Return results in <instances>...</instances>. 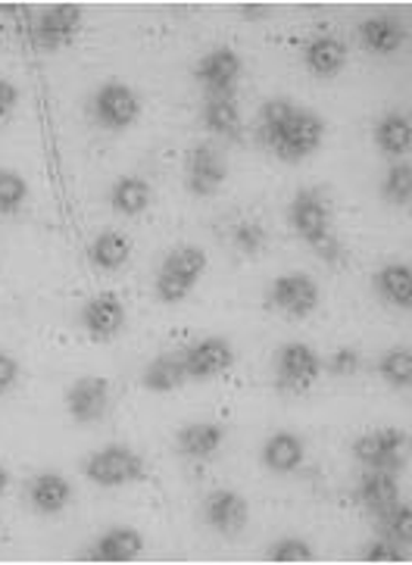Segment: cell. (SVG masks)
<instances>
[{
  "label": "cell",
  "instance_id": "1",
  "mask_svg": "<svg viewBox=\"0 0 412 565\" xmlns=\"http://www.w3.org/2000/svg\"><path fill=\"white\" fill-rule=\"evenodd\" d=\"M325 119L297 100L272 97L256 113V138L282 163H306L325 145Z\"/></svg>",
  "mask_w": 412,
  "mask_h": 565
},
{
  "label": "cell",
  "instance_id": "2",
  "mask_svg": "<svg viewBox=\"0 0 412 565\" xmlns=\"http://www.w3.org/2000/svg\"><path fill=\"white\" fill-rule=\"evenodd\" d=\"M287 222L290 232L304 241L309 250L328 259V263H341V241L335 235V216H331V203L319 188H297L294 198L287 203Z\"/></svg>",
  "mask_w": 412,
  "mask_h": 565
},
{
  "label": "cell",
  "instance_id": "3",
  "mask_svg": "<svg viewBox=\"0 0 412 565\" xmlns=\"http://www.w3.org/2000/svg\"><path fill=\"white\" fill-rule=\"evenodd\" d=\"M207 273V254L194 247V244H181L176 250L162 256L157 275H154V294L160 303L176 307L181 300H188L198 281Z\"/></svg>",
  "mask_w": 412,
  "mask_h": 565
},
{
  "label": "cell",
  "instance_id": "4",
  "mask_svg": "<svg viewBox=\"0 0 412 565\" xmlns=\"http://www.w3.org/2000/svg\"><path fill=\"white\" fill-rule=\"evenodd\" d=\"M141 113H144L141 94L135 92L128 82H119V78L101 82L88 100L91 122L101 128V131H109V135L128 131V128L141 119Z\"/></svg>",
  "mask_w": 412,
  "mask_h": 565
},
{
  "label": "cell",
  "instance_id": "5",
  "mask_svg": "<svg viewBox=\"0 0 412 565\" xmlns=\"http://www.w3.org/2000/svg\"><path fill=\"white\" fill-rule=\"evenodd\" d=\"M82 472L97 488H128L141 481L147 466H144V456L131 450L128 444H107L85 456Z\"/></svg>",
  "mask_w": 412,
  "mask_h": 565
},
{
  "label": "cell",
  "instance_id": "6",
  "mask_svg": "<svg viewBox=\"0 0 412 565\" xmlns=\"http://www.w3.org/2000/svg\"><path fill=\"white\" fill-rule=\"evenodd\" d=\"M272 369H275L278 391L306 394L323 375V356L316 353V347L304 344V341H287L275 350Z\"/></svg>",
  "mask_w": 412,
  "mask_h": 565
},
{
  "label": "cell",
  "instance_id": "7",
  "mask_svg": "<svg viewBox=\"0 0 412 565\" xmlns=\"http://www.w3.org/2000/svg\"><path fill=\"white\" fill-rule=\"evenodd\" d=\"M323 291L316 285V278L306 273H285L272 278L266 288V303L270 310L282 312L287 319H306L319 310Z\"/></svg>",
  "mask_w": 412,
  "mask_h": 565
},
{
  "label": "cell",
  "instance_id": "8",
  "mask_svg": "<svg viewBox=\"0 0 412 565\" xmlns=\"http://www.w3.org/2000/svg\"><path fill=\"white\" fill-rule=\"evenodd\" d=\"M406 431L403 428H372L353 440V456L362 469L376 472H403L406 466Z\"/></svg>",
  "mask_w": 412,
  "mask_h": 565
},
{
  "label": "cell",
  "instance_id": "9",
  "mask_svg": "<svg viewBox=\"0 0 412 565\" xmlns=\"http://www.w3.org/2000/svg\"><path fill=\"white\" fill-rule=\"evenodd\" d=\"M181 363L188 372V382H215L234 365V344L225 334H203L181 350Z\"/></svg>",
  "mask_w": 412,
  "mask_h": 565
},
{
  "label": "cell",
  "instance_id": "10",
  "mask_svg": "<svg viewBox=\"0 0 412 565\" xmlns=\"http://www.w3.org/2000/svg\"><path fill=\"white\" fill-rule=\"evenodd\" d=\"M229 179V160L225 153L210 141H200L188 150L184 160V184L194 198H213L222 191V184Z\"/></svg>",
  "mask_w": 412,
  "mask_h": 565
},
{
  "label": "cell",
  "instance_id": "11",
  "mask_svg": "<svg viewBox=\"0 0 412 565\" xmlns=\"http://www.w3.org/2000/svg\"><path fill=\"white\" fill-rule=\"evenodd\" d=\"M241 75H244V60L234 47H225V44L210 47L194 63V82L203 88V94H234Z\"/></svg>",
  "mask_w": 412,
  "mask_h": 565
},
{
  "label": "cell",
  "instance_id": "12",
  "mask_svg": "<svg viewBox=\"0 0 412 565\" xmlns=\"http://www.w3.org/2000/svg\"><path fill=\"white\" fill-rule=\"evenodd\" d=\"M200 515H203V525L213 529L222 537H237L241 531L247 529L251 522V507L247 500L232 488H215L203 497L200 503Z\"/></svg>",
  "mask_w": 412,
  "mask_h": 565
},
{
  "label": "cell",
  "instance_id": "13",
  "mask_svg": "<svg viewBox=\"0 0 412 565\" xmlns=\"http://www.w3.org/2000/svg\"><path fill=\"white\" fill-rule=\"evenodd\" d=\"M126 303L119 300V294L101 291L88 297L78 310V326L88 334L91 341H113L126 331Z\"/></svg>",
  "mask_w": 412,
  "mask_h": 565
},
{
  "label": "cell",
  "instance_id": "14",
  "mask_svg": "<svg viewBox=\"0 0 412 565\" xmlns=\"http://www.w3.org/2000/svg\"><path fill=\"white\" fill-rule=\"evenodd\" d=\"M35 44L41 51L54 54L70 47L72 41L82 32V7L75 3H54L47 10H41L35 19Z\"/></svg>",
  "mask_w": 412,
  "mask_h": 565
},
{
  "label": "cell",
  "instance_id": "15",
  "mask_svg": "<svg viewBox=\"0 0 412 565\" xmlns=\"http://www.w3.org/2000/svg\"><path fill=\"white\" fill-rule=\"evenodd\" d=\"M66 409L72 422L78 425H94L107 416L109 409V382L101 375H82L70 384L66 391Z\"/></svg>",
  "mask_w": 412,
  "mask_h": 565
},
{
  "label": "cell",
  "instance_id": "16",
  "mask_svg": "<svg viewBox=\"0 0 412 565\" xmlns=\"http://www.w3.org/2000/svg\"><path fill=\"white\" fill-rule=\"evenodd\" d=\"M144 553V534L131 525H109L85 550L88 563H135Z\"/></svg>",
  "mask_w": 412,
  "mask_h": 565
},
{
  "label": "cell",
  "instance_id": "17",
  "mask_svg": "<svg viewBox=\"0 0 412 565\" xmlns=\"http://www.w3.org/2000/svg\"><path fill=\"white\" fill-rule=\"evenodd\" d=\"M357 38L366 54L394 56L406 44V22L391 13H376V17H366L359 22Z\"/></svg>",
  "mask_w": 412,
  "mask_h": 565
},
{
  "label": "cell",
  "instance_id": "18",
  "mask_svg": "<svg viewBox=\"0 0 412 565\" xmlns=\"http://www.w3.org/2000/svg\"><path fill=\"white\" fill-rule=\"evenodd\" d=\"M225 438H229V431L219 422H188L176 431V454L191 462H203V459H213L225 447Z\"/></svg>",
  "mask_w": 412,
  "mask_h": 565
},
{
  "label": "cell",
  "instance_id": "19",
  "mask_svg": "<svg viewBox=\"0 0 412 565\" xmlns=\"http://www.w3.org/2000/svg\"><path fill=\"white\" fill-rule=\"evenodd\" d=\"M200 126L210 135L237 141L244 131V116H241V104L237 94H203L200 100Z\"/></svg>",
  "mask_w": 412,
  "mask_h": 565
},
{
  "label": "cell",
  "instance_id": "20",
  "mask_svg": "<svg viewBox=\"0 0 412 565\" xmlns=\"http://www.w3.org/2000/svg\"><path fill=\"white\" fill-rule=\"evenodd\" d=\"M304 70L313 78H338L347 66V44H344L338 35H328V32H319L313 35L304 44Z\"/></svg>",
  "mask_w": 412,
  "mask_h": 565
},
{
  "label": "cell",
  "instance_id": "21",
  "mask_svg": "<svg viewBox=\"0 0 412 565\" xmlns=\"http://www.w3.org/2000/svg\"><path fill=\"white\" fill-rule=\"evenodd\" d=\"M25 500L38 515H56L72 503V481L60 472H38L25 481Z\"/></svg>",
  "mask_w": 412,
  "mask_h": 565
},
{
  "label": "cell",
  "instance_id": "22",
  "mask_svg": "<svg viewBox=\"0 0 412 565\" xmlns=\"http://www.w3.org/2000/svg\"><path fill=\"white\" fill-rule=\"evenodd\" d=\"M372 291L378 294L381 303L394 307V310L406 312L412 307V269L410 263H384L381 269L372 275Z\"/></svg>",
  "mask_w": 412,
  "mask_h": 565
},
{
  "label": "cell",
  "instance_id": "23",
  "mask_svg": "<svg viewBox=\"0 0 412 565\" xmlns=\"http://www.w3.org/2000/svg\"><path fill=\"white\" fill-rule=\"evenodd\" d=\"M260 459H263V466H266L272 475L300 472V466H304L306 459L304 438L294 435V431H275V435H270L266 444H263Z\"/></svg>",
  "mask_w": 412,
  "mask_h": 565
},
{
  "label": "cell",
  "instance_id": "24",
  "mask_svg": "<svg viewBox=\"0 0 412 565\" xmlns=\"http://www.w3.org/2000/svg\"><path fill=\"white\" fill-rule=\"evenodd\" d=\"M376 147L388 157V160H403L412 147V122L403 110H388L378 116L376 128H372Z\"/></svg>",
  "mask_w": 412,
  "mask_h": 565
},
{
  "label": "cell",
  "instance_id": "25",
  "mask_svg": "<svg viewBox=\"0 0 412 565\" xmlns=\"http://www.w3.org/2000/svg\"><path fill=\"white\" fill-rule=\"evenodd\" d=\"M357 503L362 510H369L372 515H378L381 510L394 507L400 500V484H397L394 472H376V469H366L362 478L357 481Z\"/></svg>",
  "mask_w": 412,
  "mask_h": 565
},
{
  "label": "cell",
  "instance_id": "26",
  "mask_svg": "<svg viewBox=\"0 0 412 565\" xmlns=\"http://www.w3.org/2000/svg\"><path fill=\"white\" fill-rule=\"evenodd\" d=\"M150 203H154V188L141 175H123L109 188V206L119 216H128V220L144 216L150 210Z\"/></svg>",
  "mask_w": 412,
  "mask_h": 565
},
{
  "label": "cell",
  "instance_id": "27",
  "mask_svg": "<svg viewBox=\"0 0 412 565\" xmlns=\"http://www.w3.org/2000/svg\"><path fill=\"white\" fill-rule=\"evenodd\" d=\"M144 391L150 394H172L188 384V372L181 363V353H157L141 372Z\"/></svg>",
  "mask_w": 412,
  "mask_h": 565
},
{
  "label": "cell",
  "instance_id": "28",
  "mask_svg": "<svg viewBox=\"0 0 412 565\" xmlns=\"http://www.w3.org/2000/svg\"><path fill=\"white\" fill-rule=\"evenodd\" d=\"M88 259L94 269L101 273H119L131 259V241L116 228H104L101 235H94L88 247Z\"/></svg>",
  "mask_w": 412,
  "mask_h": 565
},
{
  "label": "cell",
  "instance_id": "29",
  "mask_svg": "<svg viewBox=\"0 0 412 565\" xmlns=\"http://www.w3.org/2000/svg\"><path fill=\"white\" fill-rule=\"evenodd\" d=\"M376 372L381 382L391 384L397 391H406L412 382V350L410 347H391L378 356Z\"/></svg>",
  "mask_w": 412,
  "mask_h": 565
},
{
  "label": "cell",
  "instance_id": "30",
  "mask_svg": "<svg viewBox=\"0 0 412 565\" xmlns=\"http://www.w3.org/2000/svg\"><path fill=\"white\" fill-rule=\"evenodd\" d=\"M376 525H378V537L394 541V544H400V547H410L412 510L406 507V503H400V500H397L394 507H388V510L378 512Z\"/></svg>",
  "mask_w": 412,
  "mask_h": 565
},
{
  "label": "cell",
  "instance_id": "31",
  "mask_svg": "<svg viewBox=\"0 0 412 565\" xmlns=\"http://www.w3.org/2000/svg\"><path fill=\"white\" fill-rule=\"evenodd\" d=\"M381 201L391 203L397 210H406L412 201V169L410 163H403V160H397L391 163V169L384 172V179H381Z\"/></svg>",
  "mask_w": 412,
  "mask_h": 565
},
{
  "label": "cell",
  "instance_id": "32",
  "mask_svg": "<svg viewBox=\"0 0 412 565\" xmlns=\"http://www.w3.org/2000/svg\"><path fill=\"white\" fill-rule=\"evenodd\" d=\"M29 201V182L25 175L17 172V169H7L0 166V213L10 216V213H19Z\"/></svg>",
  "mask_w": 412,
  "mask_h": 565
},
{
  "label": "cell",
  "instance_id": "33",
  "mask_svg": "<svg viewBox=\"0 0 412 565\" xmlns=\"http://www.w3.org/2000/svg\"><path fill=\"white\" fill-rule=\"evenodd\" d=\"M266 556L272 563H309L316 559V550L300 534H282L266 547Z\"/></svg>",
  "mask_w": 412,
  "mask_h": 565
},
{
  "label": "cell",
  "instance_id": "34",
  "mask_svg": "<svg viewBox=\"0 0 412 565\" xmlns=\"http://www.w3.org/2000/svg\"><path fill=\"white\" fill-rule=\"evenodd\" d=\"M232 241L237 250L256 256L263 250V244H266V232H263V225H256V222H237L232 228Z\"/></svg>",
  "mask_w": 412,
  "mask_h": 565
},
{
  "label": "cell",
  "instance_id": "35",
  "mask_svg": "<svg viewBox=\"0 0 412 565\" xmlns=\"http://www.w3.org/2000/svg\"><path fill=\"white\" fill-rule=\"evenodd\" d=\"M362 559L366 563H406V547H400L394 541H384V537H372L362 547Z\"/></svg>",
  "mask_w": 412,
  "mask_h": 565
},
{
  "label": "cell",
  "instance_id": "36",
  "mask_svg": "<svg viewBox=\"0 0 412 565\" xmlns=\"http://www.w3.org/2000/svg\"><path fill=\"white\" fill-rule=\"evenodd\" d=\"M323 369L325 372H331L335 379H350V375H357L359 372V353L353 347H338L331 356H325Z\"/></svg>",
  "mask_w": 412,
  "mask_h": 565
},
{
  "label": "cell",
  "instance_id": "37",
  "mask_svg": "<svg viewBox=\"0 0 412 565\" xmlns=\"http://www.w3.org/2000/svg\"><path fill=\"white\" fill-rule=\"evenodd\" d=\"M19 107V88L10 82V78H3L0 75V126L17 113Z\"/></svg>",
  "mask_w": 412,
  "mask_h": 565
},
{
  "label": "cell",
  "instance_id": "38",
  "mask_svg": "<svg viewBox=\"0 0 412 565\" xmlns=\"http://www.w3.org/2000/svg\"><path fill=\"white\" fill-rule=\"evenodd\" d=\"M19 382V363L10 356V353H3L0 350V394H10Z\"/></svg>",
  "mask_w": 412,
  "mask_h": 565
},
{
  "label": "cell",
  "instance_id": "39",
  "mask_svg": "<svg viewBox=\"0 0 412 565\" xmlns=\"http://www.w3.org/2000/svg\"><path fill=\"white\" fill-rule=\"evenodd\" d=\"M7 488H10V472H7V466H0V497L7 493Z\"/></svg>",
  "mask_w": 412,
  "mask_h": 565
},
{
  "label": "cell",
  "instance_id": "40",
  "mask_svg": "<svg viewBox=\"0 0 412 565\" xmlns=\"http://www.w3.org/2000/svg\"><path fill=\"white\" fill-rule=\"evenodd\" d=\"M241 10H244V17H266L270 7H241Z\"/></svg>",
  "mask_w": 412,
  "mask_h": 565
}]
</instances>
